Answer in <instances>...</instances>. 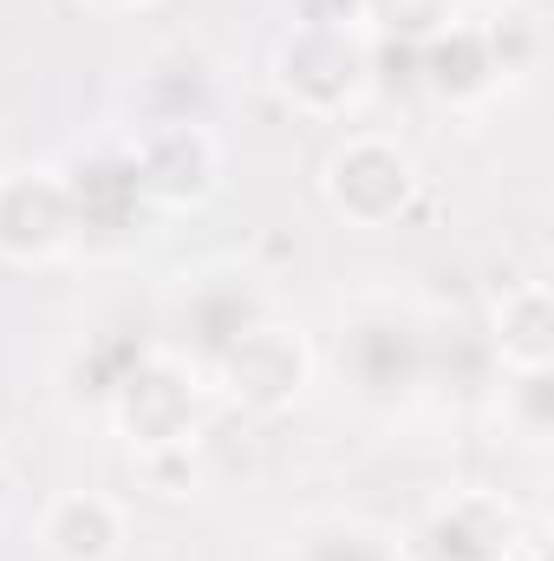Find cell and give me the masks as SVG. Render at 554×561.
I'll list each match as a JSON object with an SVG mask.
<instances>
[{"mask_svg":"<svg viewBox=\"0 0 554 561\" xmlns=\"http://www.w3.org/2000/svg\"><path fill=\"white\" fill-rule=\"evenodd\" d=\"M535 542L529 516L516 496L489 490V483H457L437 503H424L405 556L412 561H516Z\"/></svg>","mask_w":554,"mask_h":561,"instance_id":"8992f818","label":"cell"},{"mask_svg":"<svg viewBox=\"0 0 554 561\" xmlns=\"http://www.w3.org/2000/svg\"><path fill=\"white\" fill-rule=\"evenodd\" d=\"M293 20H320V26H366L359 0H293Z\"/></svg>","mask_w":554,"mask_h":561,"instance_id":"ac0fdd59","label":"cell"},{"mask_svg":"<svg viewBox=\"0 0 554 561\" xmlns=\"http://www.w3.org/2000/svg\"><path fill=\"white\" fill-rule=\"evenodd\" d=\"M470 20H489V13H509V7H529V0H457Z\"/></svg>","mask_w":554,"mask_h":561,"instance_id":"ffe728a7","label":"cell"},{"mask_svg":"<svg viewBox=\"0 0 554 561\" xmlns=\"http://www.w3.org/2000/svg\"><path fill=\"white\" fill-rule=\"evenodd\" d=\"M476 26H483V39H489V59H496L503 92H516V85H529V79L542 72L549 33H542L535 7H509V13H489V20H476Z\"/></svg>","mask_w":554,"mask_h":561,"instance_id":"9a60e30c","label":"cell"},{"mask_svg":"<svg viewBox=\"0 0 554 561\" xmlns=\"http://www.w3.org/2000/svg\"><path fill=\"white\" fill-rule=\"evenodd\" d=\"M359 13H366V33L379 46H424L430 33L463 20L457 0H359Z\"/></svg>","mask_w":554,"mask_h":561,"instance_id":"e0dca14e","label":"cell"},{"mask_svg":"<svg viewBox=\"0 0 554 561\" xmlns=\"http://www.w3.org/2000/svg\"><path fill=\"white\" fill-rule=\"evenodd\" d=\"M516 561H549V549H542V536H535V542H529V549H522Z\"/></svg>","mask_w":554,"mask_h":561,"instance_id":"44dd1931","label":"cell"},{"mask_svg":"<svg viewBox=\"0 0 554 561\" xmlns=\"http://www.w3.org/2000/svg\"><path fill=\"white\" fill-rule=\"evenodd\" d=\"M333 373L366 405H412L437 373V333L399 294H359L333 333Z\"/></svg>","mask_w":554,"mask_h":561,"instance_id":"6da1fadb","label":"cell"},{"mask_svg":"<svg viewBox=\"0 0 554 561\" xmlns=\"http://www.w3.org/2000/svg\"><path fill=\"white\" fill-rule=\"evenodd\" d=\"M496 424H503V437L542 450L554 431V373H503L496 379Z\"/></svg>","mask_w":554,"mask_h":561,"instance_id":"2e32d148","label":"cell"},{"mask_svg":"<svg viewBox=\"0 0 554 561\" xmlns=\"http://www.w3.org/2000/svg\"><path fill=\"white\" fill-rule=\"evenodd\" d=\"M280 561H412L405 536L366 523V516H313L287 536Z\"/></svg>","mask_w":554,"mask_h":561,"instance_id":"5bb4252c","label":"cell"},{"mask_svg":"<svg viewBox=\"0 0 554 561\" xmlns=\"http://www.w3.org/2000/svg\"><path fill=\"white\" fill-rule=\"evenodd\" d=\"M417 190H424V170H417L412 144L392 138V131L359 125V131L333 138V150L320 157V196L353 229H392V222H405Z\"/></svg>","mask_w":554,"mask_h":561,"instance_id":"277c9868","label":"cell"},{"mask_svg":"<svg viewBox=\"0 0 554 561\" xmlns=\"http://www.w3.org/2000/svg\"><path fill=\"white\" fill-rule=\"evenodd\" d=\"M125 150L157 216H189L222 190V138L209 131V118H150L125 138Z\"/></svg>","mask_w":554,"mask_h":561,"instance_id":"52a82bcc","label":"cell"},{"mask_svg":"<svg viewBox=\"0 0 554 561\" xmlns=\"http://www.w3.org/2000/svg\"><path fill=\"white\" fill-rule=\"evenodd\" d=\"M59 176H66V190H72L79 255H85V249H105V242L125 249V242H138L143 229L157 222V209L143 203V190H138V170H131L125 138L99 144V150H85V157H72V163H59Z\"/></svg>","mask_w":554,"mask_h":561,"instance_id":"9c48e42d","label":"cell"},{"mask_svg":"<svg viewBox=\"0 0 554 561\" xmlns=\"http://www.w3.org/2000/svg\"><path fill=\"white\" fill-rule=\"evenodd\" d=\"M307 386H313V346H307L300 327H287L275 313L255 320L235 346H222V353L209 359V392H216L222 405L249 412V419H280V412H293V405L307 399Z\"/></svg>","mask_w":554,"mask_h":561,"instance_id":"5b68a950","label":"cell"},{"mask_svg":"<svg viewBox=\"0 0 554 561\" xmlns=\"http://www.w3.org/2000/svg\"><path fill=\"white\" fill-rule=\"evenodd\" d=\"M0 503H7V477H0Z\"/></svg>","mask_w":554,"mask_h":561,"instance_id":"7402d4cb","label":"cell"},{"mask_svg":"<svg viewBox=\"0 0 554 561\" xmlns=\"http://www.w3.org/2000/svg\"><path fill=\"white\" fill-rule=\"evenodd\" d=\"M79 255V216L59 163L0 170V262L7 268H59Z\"/></svg>","mask_w":554,"mask_h":561,"instance_id":"ba28073f","label":"cell"},{"mask_svg":"<svg viewBox=\"0 0 554 561\" xmlns=\"http://www.w3.org/2000/svg\"><path fill=\"white\" fill-rule=\"evenodd\" d=\"M255 320H268V294L255 287V275H235V268H203V275H183V287L170 294V340L183 359H196L209 373V359L222 346H235Z\"/></svg>","mask_w":554,"mask_h":561,"instance_id":"30bf717a","label":"cell"},{"mask_svg":"<svg viewBox=\"0 0 554 561\" xmlns=\"http://www.w3.org/2000/svg\"><path fill=\"white\" fill-rule=\"evenodd\" d=\"M405 59H412V85L430 105H443V112H476V105L503 99L489 39H483V26L470 13L450 20L443 33H430L424 46H405Z\"/></svg>","mask_w":554,"mask_h":561,"instance_id":"8fae6325","label":"cell"},{"mask_svg":"<svg viewBox=\"0 0 554 561\" xmlns=\"http://www.w3.org/2000/svg\"><path fill=\"white\" fill-rule=\"evenodd\" d=\"M125 503L105 490H59L39 510V556L46 561H118L125 556Z\"/></svg>","mask_w":554,"mask_h":561,"instance_id":"4fadbf2b","label":"cell"},{"mask_svg":"<svg viewBox=\"0 0 554 561\" xmlns=\"http://www.w3.org/2000/svg\"><path fill=\"white\" fill-rule=\"evenodd\" d=\"M280 105L313 118V125H353L366 99L379 92L372 66V33L366 26H320V20H287L268 53Z\"/></svg>","mask_w":554,"mask_h":561,"instance_id":"7a4b0ae2","label":"cell"},{"mask_svg":"<svg viewBox=\"0 0 554 561\" xmlns=\"http://www.w3.org/2000/svg\"><path fill=\"white\" fill-rule=\"evenodd\" d=\"M209 405H216L209 373L196 359H183L176 346H163V340H143L138 353H131V366L118 373V386L105 392V419H112V431L138 457L189 450Z\"/></svg>","mask_w":554,"mask_h":561,"instance_id":"3957f363","label":"cell"},{"mask_svg":"<svg viewBox=\"0 0 554 561\" xmlns=\"http://www.w3.org/2000/svg\"><path fill=\"white\" fill-rule=\"evenodd\" d=\"M79 7H92V13H112V20H125V13H150L157 0H79Z\"/></svg>","mask_w":554,"mask_h":561,"instance_id":"d6986e66","label":"cell"},{"mask_svg":"<svg viewBox=\"0 0 554 561\" xmlns=\"http://www.w3.org/2000/svg\"><path fill=\"white\" fill-rule=\"evenodd\" d=\"M483 346L496 359V373H554V300L542 275L503 280L489 294V320H483Z\"/></svg>","mask_w":554,"mask_h":561,"instance_id":"7c38bea8","label":"cell"}]
</instances>
